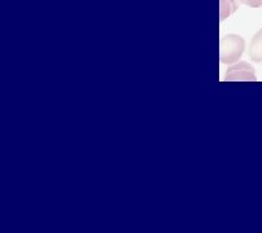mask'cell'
Masks as SVG:
<instances>
[{"mask_svg": "<svg viewBox=\"0 0 262 233\" xmlns=\"http://www.w3.org/2000/svg\"><path fill=\"white\" fill-rule=\"evenodd\" d=\"M248 55L251 57L252 61L256 64H261L262 62V29L257 31L251 39L248 47Z\"/></svg>", "mask_w": 262, "mask_h": 233, "instance_id": "3", "label": "cell"}, {"mask_svg": "<svg viewBox=\"0 0 262 233\" xmlns=\"http://www.w3.org/2000/svg\"><path fill=\"white\" fill-rule=\"evenodd\" d=\"M225 81H257V77L251 64L239 62L227 69Z\"/></svg>", "mask_w": 262, "mask_h": 233, "instance_id": "2", "label": "cell"}, {"mask_svg": "<svg viewBox=\"0 0 262 233\" xmlns=\"http://www.w3.org/2000/svg\"><path fill=\"white\" fill-rule=\"evenodd\" d=\"M240 3L252 7V8H262V0H240Z\"/></svg>", "mask_w": 262, "mask_h": 233, "instance_id": "5", "label": "cell"}, {"mask_svg": "<svg viewBox=\"0 0 262 233\" xmlns=\"http://www.w3.org/2000/svg\"><path fill=\"white\" fill-rule=\"evenodd\" d=\"M246 50V42L237 34H229L221 38L220 60L222 64H235Z\"/></svg>", "mask_w": 262, "mask_h": 233, "instance_id": "1", "label": "cell"}, {"mask_svg": "<svg viewBox=\"0 0 262 233\" xmlns=\"http://www.w3.org/2000/svg\"><path fill=\"white\" fill-rule=\"evenodd\" d=\"M240 0H220V21H225L239 9Z\"/></svg>", "mask_w": 262, "mask_h": 233, "instance_id": "4", "label": "cell"}]
</instances>
